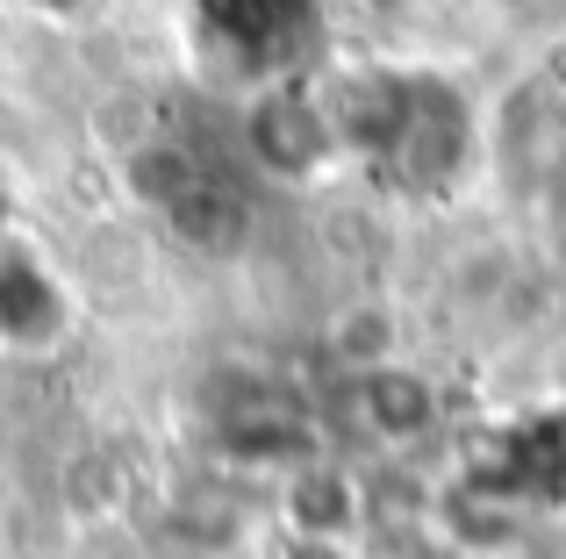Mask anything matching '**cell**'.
I'll use <instances>...</instances> for the list:
<instances>
[{"mask_svg": "<svg viewBox=\"0 0 566 559\" xmlns=\"http://www.w3.org/2000/svg\"><path fill=\"white\" fill-rule=\"evenodd\" d=\"M237 137H244L251 172L287 180V187L316 180V172L345 151V144H337V123H331V101H316L294 80L259 86V94L244 101V115H237Z\"/></svg>", "mask_w": 566, "mask_h": 559, "instance_id": "2", "label": "cell"}, {"mask_svg": "<svg viewBox=\"0 0 566 559\" xmlns=\"http://www.w3.org/2000/svg\"><path fill=\"white\" fill-rule=\"evenodd\" d=\"M331 359L345 366V380L352 373H374V366L387 359H401V330H395V308H380V302H352V308H337L331 316Z\"/></svg>", "mask_w": 566, "mask_h": 559, "instance_id": "9", "label": "cell"}, {"mask_svg": "<svg viewBox=\"0 0 566 559\" xmlns=\"http://www.w3.org/2000/svg\"><path fill=\"white\" fill-rule=\"evenodd\" d=\"M201 14L237 51H280L308 22V0H201Z\"/></svg>", "mask_w": 566, "mask_h": 559, "instance_id": "8", "label": "cell"}, {"mask_svg": "<svg viewBox=\"0 0 566 559\" xmlns=\"http://www.w3.org/2000/svg\"><path fill=\"white\" fill-rule=\"evenodd\" d=\"M144 559H193V552H166V546H144Z\"/></svg>", "mask_w": 566, "mask_h": 559, "instance_id": "12", "label": "cell"}, {"mask_svg": "<svg viewBox=\"0 0 566 559\" xmlns=\"http://www.w3.org/2000/svg\"><path fill=\"white\" fill-rule=\"evenodd\" d=\"M201 431L222 466L273 474V481L323 452L316 416L302 409V394L273 373H251V366H222V373L201 380Z\"/></svg>", "mask_w": 566, "mask_h": 559, "instance_id": "1", "label": "cell"}, {"mask_svg": "<svg viewBox=\"0 0 566 559\" xmlns=\"http://www.w3.org/2000/svg\"><path fill=\"white\" fill-rule=\"evenodd\" d=\"M273 559H359V546H337V538H280Z\"/></svg>", "mask_w": 566, "mask_h": 559, "instance_id": "10", "label": "cell"}, {"mask_svg": "<svg viewBox=\"0 0 566 559\" xmlns=\"http://www.w3.org/2000/svg\"><path fill=\"white\" fill-rule=\"evenodd\" d=\"M273 524L280 538H337V546H359L366 531V488L352 466H337L331 452L287 466L273 495Z\"/></svg>", "mask_w": 566, "mask_h": 559, "instance_id": "4", "label": "cell"}, {"mask_svg": "<svg viewBox=\"0 0 566 559\" xmlns=\"http://www.w3.org/2000/svg\"><path fill=\"white\" fill-rule=\"evenodd\" d=\"M352 416H359V431L374 437V445H423L430 431H438L444 402H438V380L423 373V366L409 359H387L374 373H352Z\"/></svg>", "mask_w": 566, "mask_h": 559, "instance_id": "5", "label": "cell"}, {"mask_svg": "<svg viewBox=\"0 0 566 559\" xmlns=\"http://www.w3.org/2000/svg\"><path fill=\"white\" fill-rule=\"evenodd\" d=\"M374 8H387V0H374Z\"/></svg>", "mask_w": 566, "mask_h": 559, "instance_id": "13", "label": "cell"}, {"mask_svg": "<svg viewBox=\"0 0 566 559\" xmlns=\"http://www.w3.org/2000/svg\"><path fill=\"white\" fill-rule=\"evenodd\" d=\"M14 238V201H8V180H0V244Z\"/></svg>", "mask_w": 566, "mask_h": 559, "instance_id": "11", "label": "cell"}, {"mask_svg": "<svg viewBox=\"0 0 566 559\" xmlns=\"http://www.w3.org/2000/svg\"><path fill=\"white\" fill-rule=\"evenodd\" d=\"M265 517H273V509L251 503L230 474H193V481H172V488L158 495L151 546L193 552V559H259Z\"/></svg>", "mask_w": 566, "mask_h": 559, "instance_id": "3", "label": "cell"}, {"mask_svg": "<svg viewBox=\"0 0 566 559\" xmlns=\"http://www.w3.org/2000/svg\"><path fill=\"white\" fill-rule=\"evenodd\" d=\"M158 215H166L172 244L193 252V259H230V252L251 244V194L237 180H222V172H208V166L193 172Z\"/></svg>", "mask_w": 566, "mask_h": 559, "instance_id": "6", "label": "cell"}, {"mask_svg": "<svg viewBox=\"0 0 566 559\" xmlns=\"http://www.w3.org/2000/svg\"><path fill=\"white\" fill-rule=\"evenodd\" d=\"M72 308H65V287L43 273V259H29L22 244H0V345L14 351H51L65 337Z\"/></svg>", "mask_w": 566, "mask_h": 559, "instance_id": "7", "label": "cell"}]
</instances>
